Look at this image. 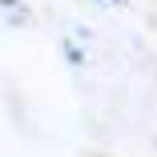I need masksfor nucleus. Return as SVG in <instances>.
Here are the masks:
<instances>
[{
    "label": "nucleus",
    "instance_id": "obj_2",
    "mask_svg": "<svg viewBox=\"0 0 157 157\" xmlns=\"http://www.w3.org/2000/svg\"><path fill=\"white\" fill-rule=\"evenodd\" d=\"M101 4H121V0H101Z\"/></svg>",
    "mask_w": 157,
    "mask_h": 157
},
{
    "label": "nucleus",
    "instance_id": "obj_1",
    "mask_svg": "<svg viewBox=\"0 0 157 157\" xmlns=\"http://www.w3.org/2000/svg\"><path fill=\"white\" fill-rule=\"evenodd\" d=\"M65 52H69V65H77V69L85 65V52H81V44H77V40H65Z\"/></svg>",
    "mask_w": 157,
    "mask_h": 157
}]
</instances>
